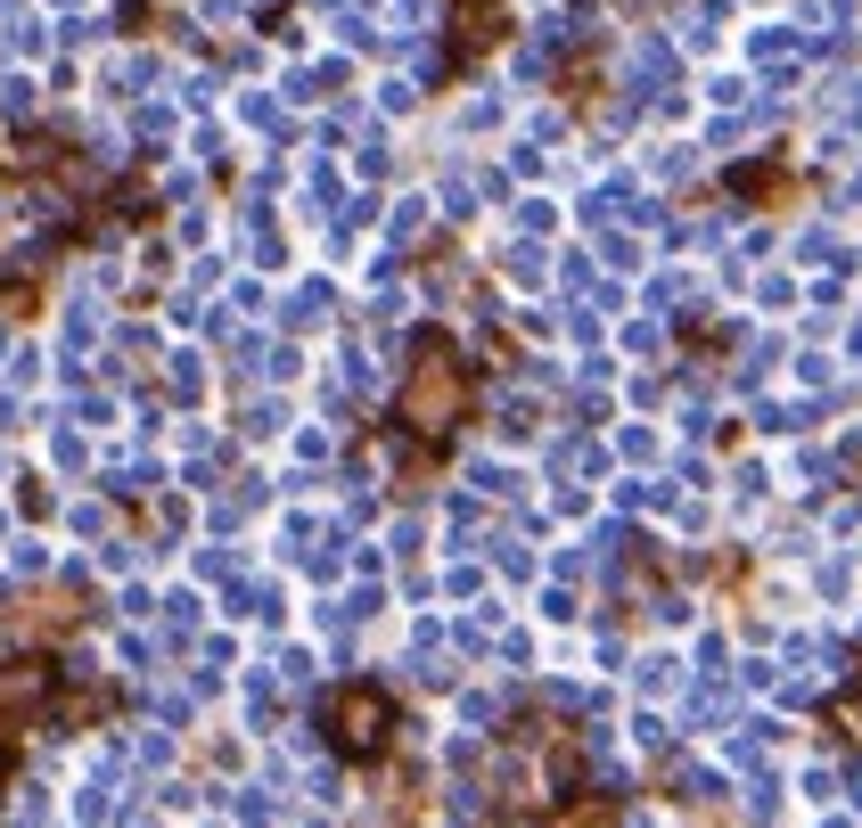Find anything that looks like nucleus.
Returning a JSON list of instances; mask_svg holds the SVG:
<instances>
[{"instance_id": "1", "label": "nucleus", "mask_w": 862, "mask_h": 828, "mask_svg": "<svg viewBox=\"0 0 862 828\" xmlns=\"http://www.w3.org/2000/svg\"><path fill=\"white\" fill-rule=\"evenodd\" d=\"M469 394H477V369L460 361L452 345H419L411 369H403V426L428 443H444L452 426L469 419Z\"/></svg>"}, {"instance_id": "3", "label": "nucleus", "mask_w": 862, "mask_h": 828, "mask_svg": "<svg viewBox=\"0 0 862 828\" xmlns=\"http://www.w3.org/2000/svg\"><path fill=\"white\" fill-rule=\"evenodd\" d=\"M58 705V673L41 657H17V664H0V722H34Z\"/></svg>"}, {"instance_id": "2", "label": "nucleus", "mask_w": 862, "mask_h": 828, "mask_svg": "<svg viewBox=\"0 0 862 828\" xmlns=\"http://www.w3.org/2000/svg\"><path fill=\"white\" fill-rule=\"evenodd\" d=\"M329 738H338L345 755H378V747L394 738V705H386V689L345 681L338 698H329Z\"/></svg>"}]
</instances>
